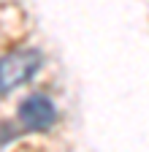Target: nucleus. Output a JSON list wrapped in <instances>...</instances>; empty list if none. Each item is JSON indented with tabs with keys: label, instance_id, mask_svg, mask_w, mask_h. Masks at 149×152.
I'll use <instances>...</instances> for the list:
<instances>
[{
	"label": "nucleus",
	"instance_id": "nucleus-1",
	"mask_svg": "<svg viewBox=\"0 0 149 152\" xmlns=\"http://www.w3.org/2000/svg\"><path fill=\"white\" fill-rule=\"evenodd\" d=\"M41 68V52L35 49H16L0 57V90L8 92L33 79V73Z\"/></svg>",
	"mask_w": 149,
	"mask_h": 152
},
{
	"label": "nucleus",
	"instance_id": "nucleus-2",
	"mask_svg": "<svg viewBox=\"0 0 149 152\" xmlns=\"http://www.w3.org/2000/svg\"><path fill=\"white\" fill-rule=\"evenodd\" d=\"M16 117H19V125L25 130H30V133H44V130H49L54 122H57V109H54L52 98L35 92V95H30V98H25L19 103Z\"/></svg>",
	"mask_w": 149,
	"mask_h": 152
}]
</instances>
